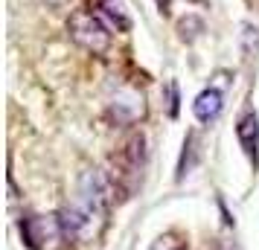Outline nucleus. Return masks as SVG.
Here are the masks:
<instances>
[{
	"mask_svg": "<svg viewBox=\"0 0 259 250\" xmlns=\"http://www.w3.org/2000/svg\"><path fill=\"white\" fill-rule=\"evenodd\" d=\"M192 3H195V0H192Z\"/></svg>",
	"mask_w": 259,
	"mask_h": 250,
	"instance_id": "17",
	"label": "nucleus"
},
{
	"mask_svg": "<svg viewBox=\"0 0 259 250\" xmlns=\"http://www.w3.org/2000/svg\"><path fill=\"white\" fill-rule=\"evenodd\" d=\"M143 114H146V105H143V96H137V93H122L111 102V117L117 122H122V125L137 122Z\"/></svg>",
	"mask_w": 259,
	"mask_h": 250,
	"instance_id": "9",
	"label": "nucleus"
},
{
	"mask_svg": "<svg viewBox=\"0 0 259 250\" xmlns=\"http://www.w3.org/2000/svg\"><path fill=\"white\" fill-rule=\"evenodd\" d=\"M84 6L96 18H102L111 32H128L131 29V15L119 0H84Z\"/></svg>",
	"mask_w": 259,
	"mask_h": 250,
	"instance_id": "6",
	"label": "nucleus"
},
{
	"mask_svg": "<svg viewBox=\"0 0 259 250\" xmlns=\"http://www.w3.org/2000/svg\"><path fill=\"white\" fill-rule=\"evenodd\" d=\"M224 108V93L219 87H207V90H201L195 96V102H192V114L198 122H212V119H219Z\"/></svg>",
	"mask_w": 259,
	"mask_h": 250,
	"instance_id": "8",
	"label": "nucleus"
},
{
	"mask_svg": "<svg viewBox=\"0 0 259 250\" xmlns=\"http://www.w3.org/2000/svg\"><path fill=\"white\" fill-rule=\"evenodd\" d=\"M67 32L70 38L91 56H105L108 47H111V29L102 18H96L88 6L84 9H76L67 21Z\"/></svg>",
	"mask_w": 259,
	"mask_h": 250,
	"instance_id": "2",
	"label": "nucleus"
},
{
	"mask_svg": "<svg viewBox=\"0 0 259 250\" xmlns=\"http://www.w3.org/2000/svg\"><path fill=\"white\" fill-rule=\"evenodd\" d=\"M44 3H50V6H64V3H70V0H44Z\"/></svg>",
	"mask_w": 259,
	"mask_h": 250,
	"instance_id": "16",
	"label": "nucleus"
},
{
	"mask_svg": "<svg viewBox=\"0 0 259 250\" xmlns=\"http://www.w3.org/2000/svg\"><path fill=\"white\" fill-rule=\"evenodd\" d=\"M195 157H198V134L189 131L187 140H184V155H181V163H178V180L192 172V166H195Z\"/></svg>",
	"mask_w": 259,
	"mask_h": 250,
	"instance_id": "10",
	"label": "nucleus"
},
{
	"mask_svg": "<svg viewBox=\"0 0 259 250\" xmlns=\"http://www.w3.org/2000/svg\"><path fill=\"white\" fill-rule=\"evenodd\" d=\"M79 192H82V201L96 207V210H102L108 213L111 210V204L117 201V186H114V180L108 172L102 169H88L79 180Z\"/></svg>",
	"mask_w": 259,
	"mask_h": 250,
	"instance_id": "5",
	"label": "nucleus"
},
{
	"mask_svg": "<svg viewBox=\"0 0 259 250\" xmlns=\"http://www.w3.org/2000/svg\"><path fill=\"white\" fill-rule=\"evenodd\" d=\"M18 230L29 250H59L61 241H67L59 215H24Z\"/></svg>",
	"mask_w": 259,
	"mask_h": 250,
	"instance_id": "4",
	"label": "nucleus"
},
{
	"mask_svg": "<svg viewBox=\"0 0 259 250\" xmlns=\"http://www.w3.org/2000/svg\"><path fill=\"white\" fill-rule=\"evenodd\" d=\"M105 215L108 213L79 201V204L64 207L59 213V221H61V230H64L67 241H91V238L99 236V230L105 224Z\"/></svg>",
	"mask_w": 259,
	"mask_h": 250,
	"instance_id": "3",
	"label": "nucleus"
},
{
	"mask_svg": "<svg viewBox=\"0 0 259 250\" xmlns=\"http://www.w3.org/2000/svg\"><path fill=\"white\" fill-rule=\"evenodd\" d=\"M152 250H187V241L178 236V233H163V236L154 238Z\"/></svg>",
	"mask_w": 259,
	"mask_h": 250,
	"instance_id": "12",
	"label": "nucleus"
},
{
	"mask_svg": "<svg viewBox=\"0 0 259 250\" xmlns=\"http://www.w3.org/2000/svg\"><path fill=\"white\" fill-rule=\"evenodd\" d=\"M236 140L245 148L247 160L253 166H259V117H256V111H245L239 117V122H236Z\"/></svg>",
	"mask_w": 259,
	"mask_h": 250,
	"instance_id": "7",
	"label": "nucleus"
},
{
	"mask_svg": "<svg viewBox=\"0 0 259 250\" xmlns=\"http://www.w3.org/2000/svg\"><path fill=\"white\" fill-rule=\"evenodd\" d=\"M143 166H146V137L131 134L122 143V148L114 155V172H108L117 192L128 195V192L137 189L143 180Z\"/></svg>",
	"mask_w": 259,
	"mask_h": 250,
	"instance_id": "1",
	"label": "nucleus"
},
{
	"mask_svg": "<svg viewBox=\"0 0 259 250\" xmlns=\"http://www.w3.org/2000/svg\"><path fill=\"white\" fill-rule=\"evenodd\" d=\"M154 3H157V9H160L163 15H169V9H172V0H154Z\"/></svg>",
	"mask_w": 259,
	"mask_h": 250,
	"instance_id": "14",
	"label": "nucleus"
},
{
	"mask_svg": "<svg viewBox=\"0 0 259 250\" xmlns=\"http://www.w3.org/2000/svg\"><path fill=\"white\" fill-rule=\"evenodd\" d=\"M215 250H236V244L233 241H227V238H222V241H219V247Z\"/></svg>",
	"mask_w": 259,
	"mask_h": 250,
	"instance_id": "15",
	"label": "nucleus"
},
{
	"mask_svg": "<svg viewBox=\"0 0 259 250\" xmlns=\"http://www.w3.org/2000/svg\"><path fill=\"white\" fill-rule=\"evenodd\" d=\"M178 32H181L184 41H195L198 32H204V24H201L195 15H187V18H181V21H178Z\"/></svg>",
	"mask_w": 259,
	"mask_h": 250,
	"instance_id": "11",
	"label": "nucleus"
},
{
	"mask_svg": "<svg viewBox=\"0 0 259 250\" xmlns=\"http://www.w3.org/2000/svg\"><path fill=\"white\" fill-rule=\"evenodd\" d=\"M166 105H169V117H178V84H166Z\"/></svg>",
	"mask_w": 259,
	"mask_h": 250,
	"instance_id": "13",
	"label": "nucleus"
}]
</instances>
